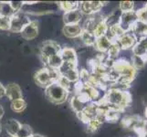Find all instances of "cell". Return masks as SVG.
<instances>
[{"label":"cell","mask_w":147,"mask_h":137,"mask_svg":"<svg viewBox=\"0 0 147 137\" xmlns=\"http://www.w3.org/2000/svg\"><path fill=\"white\" fill-rule=\"evenodd\" d=\"M105 103L109 104L111 107L120 108L124 110L125 107L131 103V95L129 91L123 90L116 88H110L102 98Z\"/></svg>","instance_id":"6da1fadb"},{"label":"cell","mask_w":147,"mask_h":137,"mask_svg":"<svg viewBox=\"0 0 147 137\" xmlns=\"http://www.w3.org/2000/svg\"><path fill=\"white\" fill-rule=\"evenodd\" d=\"M59 72L58 70H52L49 68H43L35 73V82L40 87H48L53 82H56L59 78Z\"/></svg>","instance_id":"7a4b0ae2"},{"label":"cell","mask_w":147,"mask_h":137,"mask_svg":"<svg viewBox=\"0 0 147 137\" xmlns=\"http://www.w3.org/2000/svg\"><path fill=\"white\" fill-rule=\"evenodd\" d=\"M45 89L47 98L54 104H61L65 103L69 96V91L61 87L58 82H53Z\"/></svg>","instance_id":"3957f363"},{"label":"cell","mask_w":147,"mask_h":137,"mask_svg":"<svg viewBox=\"0 0 147 137\" xmlns=\"http://www.w3.org/2000/svg\"><path fill=\"white\" fill-rule=\"evenodd\" d=\"M61 51V47L59 43L54 40H47L42 43L40 47V57H41L42 61L47 63V60L51 57V56L57 55Z\"/></svg>","instance_id":"277c9868"},{"label":"cell","mask_w":147,"mask_h":137,"mask_svg":"<svg viewBox=\"0 0 147 137\" xmlns=\"http://www.w3.org/2000/svg\"><path fill=\"white\" fill-rule=\"evenodd\" d=\"M31 20L26 13L18 12L11 17V23H10V30L13 33H20L23 28L28 25Z\"/></svg>","instance_id":"5b68a950"},{"label":"cell","mask_w":147,"mask_h":137,"mask_svg":"<svg viewBox=\"0 0 147 137\" xmlns=\"http://www.w3.org/2000/svg\"><path fill=\"white\" fill-rule=\"evenodd\" d=\"M137 16L134 10L130 12H121L118 25L124 32H130L133 25L137 21Z\"/></svg>","instance_id":"8992f818"},{"label":"cell","mask_w":147,"mask_h":137,"mask_svg":"<svg viewBox=\"0 0 147 137\" xmlns=\"http://www.w3.org/2000/svg\"><path fill=\"white\" fill-rule=\"evenodd\" d=\"M20 35L26 40H32L36 38L38 35V22L31 21L23 28L22 31L20 32Z\"/></svg>","instance_id":"52a82bcc"},{"label":"cell","mask_w":147,"mask_h":137,"mask_svg":"<svg viewBox=\"0 0 147 137\" xmlns=\"http://www.w3.org/2000/svg\"><path fill=\"white\" fill-rule=\"evenodd\" d=\"M131 34L135 37L136 40L139 41L142 38H144L147 36V23L142 22L137 20L131 28Z\"/></svg>","instance_id":"ba28073f"},{"label":"cell","mask_w":147,"mask_h":137,"mask_svg":"<svg viewBox=\"0 0 147 137\" xmlns=\"http://www.w3.org/2000/svg\"><path fill=\"white\" fill-rule=\"evenodd\" d=\"M136 42H137V40H136L135 37L131 32H125L117 40V43L119 44L121 49H133Z\"/></svg>","instance_id":"9c48e42d"},{"label":"cell","mask_w":147,"mask_h":137,"mask_svg":"<svg viewBox=\"0 0 147 137\" xmlns=\"http://www.w3.org/2000/svg\"><path fill=\"white\" fill-rule=\"evenodd\" d=\"M6 96H7L10 101H15L18 99H22V90L17 83H10L6 88Z\"/></svg>","instance_id":"30bf717a"},{"label":"cell","mask_w":147,"mask_h":137,"mask_svg":"<svg viewBox=\"0 0 147 137\" xmlns=\"http://www.w3.org/2000/svg\"><path fill=\"white\" fill-rule=\"evenodd\" d=\"M82 18V14L80 10L66 12L63 15V22L65 25H76L79 24Z\"/></svg>","instance_id":"8fae6325"},{"label":"cell","mask_w":147,"mask_h":137,"mask_svg":"<svg viewBox=\"0 0 147 137\" xmlns=\"http://www.w3.org/2000/svg\"><path fill=\"white\" fill-rule=\"evenodd\" d=\"M62 32L66 37L74 38L80 36L82 32V28L80 26V24L76 25H65L62 28Z\"/></svg>","instance_id":"7c38bea8"},{"label":"cell","mask_w":147,"mask_h":137,"mask_svg":"<svg viewBox=\"0 0 147 137\" xmlns=\"http://www.w3.org/2000/svg\"><path fill=\"white\" fill-rule=\"evenodd\" d=\"M60 56L63 60V62H69V63H74L77 64L78 59H77V53L75 49L72 48H64L61 49L60 51Z\"/></svg>","instance_id":"4fadbf2b"},{"label":"cell","mask_w":147,"mask_h":137,"mask_svg":"<svg viewBox=\"0 0 147 137\" xmlns=\"http://www.w3.org/2000/svg\"><path fill=\"white\" fill-rule=\"evenodd\" d=\"M131 51L134 56H144L147 54V36L136 42L131 49Z\"/></svg>","instance_id":"5bb4252c"},{"label":"cell","mask_w":147,"mask_h":137,"mask_svg":"<svg viewBox=\"0 0 147 137\" xmlns=\"http://www.w3.org/2000/svg\"><path fill=\"white\" fill-rule=\"evenodd\" d=\"M111 41L106 36H102L96 38V41L94 44L95 48L101 53L107 52L109 48L111 47Z\"/></svg>","instance_id":"9a60e30c"},{"label":"cell","mask_w":147,"mask_h":137,"mask_svg":"<svg viewBox=\"0 0 147 137\" xmlns=\"http://www.w3.org/2000/svg\"><path fill=\"white\" fill-rule=\"evenodd\" d=\"M21 125L22 124H20L18 121L15 120V119H10L6 124V130L10 136L15 137L18 134L20 127H21Z\"/></svg>","instance_id":"2e32d148"},{"label":"cell","mask_w":147,"mask_h":137,"mask_svg":"<svg viewBox=\"0 0 147 137\" xmlns=\"http://www.w3.org/2000/svg\"><path fill=\"white\" fill-rule=\"evenodd\" d=\"M123 111V110H121L120 108L111 107V106H110V108L108 109L107 113H105L104 120L107 121H111V123H114V121H116L119 119L120 114L121 113V111Z\"/></svg>","instance_id":"e0dca14e"},{"label":"cell","mask_w":147,"mask_h":137,"mask_svg":"<svg viewBox=\"0 0 147 137\" xmlns=\"http://www.w3.org/2000/svg\"><path fill=\"white\" fill-rule=\"evenodd\" d=\"M82 92H83L87 97L92 101H96L100 96V92H99V90L95 87H92L89 84H84V87Z\"/></svg>","instance_id":"ac0fdd59"},{"label":"cell","mask_w":147,"mask_h":137,"mask_svg":"<svg viewBox=\"0 0 147 137\" xmlns=\"http://www.w3.org/2000/svg\"><path fill=\"white\" fill-rule=\"evenodd\" d=\"M131 63L134 66V68L136 70L144 69L145 67L146 63H147V54L144 56H134V55H133Z\"/></svg>","instance_id":"d6986e66"},{"label":"cell","mask_w":147,"mask_h":137,"mask_svg":"<svg viewBox=\"0 0 147 137\" xmlns=\"http://www.w3.org/2000/svg\"><path fill=\"white\" fill-rule=\"evenodd\" d=\"M49 69H52V70H58L61 67V65L63 64V60L61 59V56L60 54H57V55H54L51 56L48 60H47V63H46Z\"/></svg>","instance_id":"ffe728a7"},{"label":"cell","mask_w":147,"mask_h":137,"mask_svg":"<svg viewBox=\"0 0 147 137\" xmlns=\"http://www.w3.org/2000/svg\"><path fill=\"white\" fill-rule=\"evenodd\" d=\"M15 13L13 8L11 7L9 1H2L0 2V17L11 18Z\"/></svg>","instance_id":"44dd1931"},{"label":"cell","mask_w":147,"mask_h":137,"mask_svg":"<svg viewBox=\"0 0 147 137\" xmlns=\"http://www.w3.org/2000/svg\"><path fill=\"white\" fill-rule=\"evenodd\" d=\"M108 25L106 24L105 22V18L102 21H100L99 24L96 25V27L94 28L93 29V35L96 38H98L100 37H102V36H105L106 33H107V30H108Z\"/></svg>","instance_id":"7402d4cb"},{"label":"cell","mask_w":147,"mask_h":137,"mask_svg":"<svg viewBox=\"0 0 147 137\" xmlns=\"http://www.w3.org/2000/svg\"><path fill=\"white\" fill-rule=\"evenodd\" d=\"M80 38H82L83 43L87 46H94L95 41H96V38L94 37L93 33L85 29H82V32L80 34Z\"/></svg>","instance_id":"603a6c76"},{"label":"cell","mask_w":147,"mask_h":137,"mask_svg":"<svg viewBox=\"0 0 147 137\" xmlns=\"http://www.w3.org/2000/svg\"><path fill=\"white\" fill-rule=\"evenodd\" d=\"M120 51H121V48H120L119 44L117 43V41H113V42H111V47L109 48L108 51L106 52V55H107V57L109 59L115 60L117 59Z\"/></svg>","instance_id":"cb8c5ba5"},{"label":"cell","mask_w":147,"mask_h":137,"mask_svg":"<svg viewBox=\"0 0 147 137\" xmlns=\"http://www.w3.org/2000/svg\"><path fill=\"white\" fill-rule=\"evenodd\" d=\"M59 7L63 11L70 12L80 8V2H71V1H62L59 2Z\"/></svg>","instance_id":"d4e9b609"},{"label":"cell","mask_w":147,"mask_h":137,"mask_svg":"<svg viewBox=\"0 0 147 137\" xmlns=\"http://www.w3.org/2000/svg\"><path fill=\"white\" fill-rule=\"evenodd\" d=\"M70 105H71V108L76 111V113H80V111H82L88 104L83 103L82 101L79 99L77 95H74L71 98V101H70Z\"/></svg>","instance_id":"484cf974"},{"label":"cell","mask_w":147,"mask_h":137,"mask_svg":"<svg viewBox=\"0 0 147 137\" xmlns=\"http://www.w3.org/2000/svg\"><path fill=\"white\" fill-rule=\"evenodd\" d=\"M26 107H27V103L23 98L11 101V109L15 113H22L26 109Z\"/></svg>","instance_id":"4316f807"},{"label":"cell","mask_w":147,"mask_h":137,"mask_svg":"<svg viewBox=\"0 0 147 137\" xmlns=\"http://www.w3.org/2000/svg\"><path fill=\"white\" fill-rule=\"evenodd\" d=\"M79 73H80V70L77 68H74V69L69 70L68 72H66L64 74H62V76H64L69 82L74 83L79 80Z\"/></svg>","instance_id":"83f0119b"},{"label":"cell","mask_w":147,"mask_h":137,"mask_svg":"<svg viewBox=\"0 0 147 137\" xmlns=\"http://www.w3.org/2000/svg\"><path fill=\"white\" fill-rule=\"evenodd\" d=\"M103 123V120H101L98 117H95L93 119L90 120L89 123L87 124V128H88V131L90 132V133H94V132L97 131L101 124Z\"/></svg>","instance_id":"f1b7e54d"},{"label":"cell","mask_w":147,"mask_h":137,"mask_svg":"<svg viewBox=\"0 0 147 137\" xmlns=\"http://www.w3.org/2000/svg\"><path fill=\"white\" fill-rule=\"evenodd\" d=\"M32 135H33V131L31 127L28 124H22L18 134L15 137H31Z\"/></svg>","instance_id":"f546056e"},{"label":"cell","mask_w":147,"mask_h":137,"mask_svg":"<svg viewBox=\"0 0 147 137\" xmlns=\"http://www.w3.org/2000/svg\"><path fill=\"white\" fill-rule=\"evenodd\" d=\"M119 8L121 12H130L134 10V2L133 1H121L120 2Z\"/></svg>","instance_id":"4dcf8cb0"},{"label":"cell","mask_w":147,"mask_h":137,"mask_svg":"<svg viewBox=\"0 0 147 137\" xmlns=\"http://www.w3.org/2000/svg\"><path fill=\"white\" fill-rule=\"evenodd\" d=\"M10 23H11V18L0 17V30L2 31L10 30Z\"/></svg>","instance_id":"1f68e13d"},{"label":"cell","mask_w":147,"mask_h":137,"mask_svg":"<svg viewBox=\"0 0 147 137\" xmlns=\"http://www.w3.org/2000/svg\"><path fill=\"white\" fill-rule=\"evenodd\" d=\"M135 13H136L137 19L139 20V21L147 23V10L145 9L144 7L140 8V9H138V10H136Z\"/></svg>","instance_id":"d6a6232c"},{"label":"cell","mask_w":147,"mask_h":137,"mask_svg":"<svg viewBox=\"0 0 147 137\" xmlns=\"http://www.w3.org/2000/svg\"><path fill=\"white\" fill-rule=\"evenodd\" d=\"M90 72H88L86 69H82L80 70L79 73V80H80L82 82H83L84 84L88 82V80L90 78Z\"/></svg>","instance_id":"836d02e7"},{"label":"cell","mask_w":147,"mask_h":137,"mask_svg":"<svg viewBox=\"0 0 147 137\" xmlns=\"http://www.w3.org/2000/svg\"><path fill=\"white\" fill-rule=\"evenodd\" d=\"M10 5H11V7L15 11V13L20 12L21 7L23 6V2L22 1H9Z\"/></svg>","instance_id":"e575fe53"},{"label":"cell","mask_w":147,"mask_h":137,"mask_svg":"<svg viewBox=\"0 0 147 137\" xmlns=\"http://www.w3.org/2000/svg\"><path fill=\"white\" fill-rule=\"evenodd\" d=\"M6 96V87H4V85L0 82V98Z\"/></svg>","instance_id":"d590c367"},{"label":"cell","mask_w":147,"mask_h":137,"mask_svg":"<svg viewBox=\"0 0 147 137\" xmlns=\"http://www.w3.org/2000/svg\"><path fill=\"white\" fill-rule=\"evenodd\" d=\"M4 113H5V111H4V108L2 107V105L0 104V120L3 118L4 116Z\"/></svg>","instance_id":"8d00e7d4"},{"label":"cell","mask_w":147,"mask_h":137,"mask_svg":"<svg viewBox=\"0 0 147 137\" xmlns=\"http://www.w3.org/2000/svg\"><path fill=\"white\" fill-rule=\"evenodd\" d=\"M143 103L145 105V107H147V95L144 96V99H143Z\"/></svg>","instance_id":"74e56055"},{"label":"cell","mask_w":147,"mask_h":137,"mask_svg":"<svg viewBox=\"0 0 147 137\" xmlns=\"http://www.w3.org/2000/svg\"><path fill=\"white\" fill-rule=\"evenodd\" d=\"M31 137H47L45 135H42V134H33V135Z\"/></svg>","instance_id":"f35d334b"},{"label":"cell","mask_w":147,"mask_h":137,"mask_svg":"<svg viewBox=\"0 0 147 137\" xmlns=\"http://www.w3.org/2000/svg\"><path fill=\"white\" fill-rule=\"evenodd\" d=\"M144 115H145V118L147 120V107H145V110H144Z\"/></svg>","instance_id":"ab89813d"},{"label":"cell","mask_w":147,"mask_h":137,"mask_svg":"<svg viewBox=\"0 0 147 137\" xmlns=\"http://www.w3.org/2000/svg\"><path fill=\"white\" fill-rule=\"evenodd\" d=\"M144 7H145V9H146V10H147V3H146V4H145V6H144Z\"/></svg>","instance_id":"60d3db41"},{"label":"cell","mask_w":147,"mask_h":137,"mask_svg":"<svg viewBox=\"0 0 147 137\" xmlns=\"http://www.w3.org/2000/svg\"><path fill=\"white\" fill-rule=\"evenodd\" d=\"M0 133H1V124H0Z\"/></svg>","instance_id":"b9f144b4"}]
</instances>
